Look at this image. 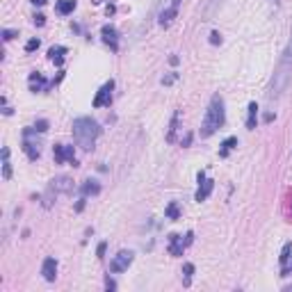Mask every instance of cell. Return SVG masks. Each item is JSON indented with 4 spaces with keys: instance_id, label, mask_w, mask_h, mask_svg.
<instances>
[{
    "instance_id": "e0dca14e",
    "label": "cell",
    "mask_w": 292,
    "mask_h": 292,
    "mask_svg": "<svg viewBox=\"0 0 292 292\" xmlns=\"http://www.w3.org/2000/svg\"><path fill=\"white\" fill-rule=\"evenodd\" d=\"M176 14H178V10H174V7H167L164 12H160L158 23H160L162 28H169V26H171V21L176 19Z\"/></svg>"
},
{
    "instance_id": "4dcf8cb0",
    "label": "cell",
    "mask_w": 292,
    "mask_h": 292,
    "mask_svg": "<svg viewBox=\"0 0 292 292\" xmlns=\"http://www.w3.org/2000/svg\"><path fill=\"white\" fill-rule=\"evenodd\" d=\"M210 44H215V46H217V44H221V35H219V32H212V35H210Z\"/></svg>"
},
{
    "instance_id": "5bb4252c",
    "label": "cell",
    "mask_w": 292,
    "mask_h": 292,
    "mask_svg": "<svg viewBox=\"0 0 292 292\" xmlns=\"http://www.w3.org/2000/svg\"><path fill=\"white\" fill-rule=\"evenodd\" d=\"M23 151H26V155L35 162V160H39L41 155V149H39V142H32L30 135H23Z\"/></svg>"
},
{
    "instance_id": "e575fe53",
    "label": "cell",
    "mask_w": 292,
    "mask_h": 292,
    "mask_svg": "<svg viewBox=\"0 0 292 292\" xmlns=\"http://www.w3.org/2000/svg\"><path fill=\"white\" fill-rule=\"evenodd\" d=\"M30 3H32V5H39V7L46 5V0H30Z\"/></svg>"
},
{
    "instance_id": "74e56055",
    "label": "cell",
    "mask_w": 292,
    "mask_h": 292,
    "mask_svg": "<svg viewBox=\"0 0 292 292\" xmlns=\"http://www.w3.org/2000/svg\"><path fill=\"white\" fill-rule=\"evenodd\" d=\"M290 212H292V203H290Z\"/></svg>"
},
{
    "instance_id": "3957f363",
    "label": "cell",
    "mask_w": 292,
    "mask_h": 292,
    "mask_svg": "<svg viewBox=\"0 0 292 292\" xmlns=\"http://www.w3.org/2000/svg\"><path fill=\"white\" fill-rule=\"evenodd\" d=\"M226 123V110H224V98L219 94L210 98V105L205 110L203 123H201V137H212L217 130Z\"/></svg>"
},
{
    "instance_id": "7a4b0ae2",
    "label": "cell",
    "mask_w": 292,
    "mask_h": 292,
    "mask_svg": "<svg viewBox=\"0 0 292 292\" xmlns=\"http://www.w3.org/2000/svg\"><path fill=\"white\" fill-rule=\"evenodd\" d=\"M98 135H101V126L92 117H78L73 121V139L82 151H92Z\"/></svg>"
},
{
    "instance_id": "9c48e42d",
    "label": "cell",
    "mask_w": 292,
    "mask_h": 292,
    "mask_svg": "<svg viewBox=\"0 0 292 292\" xmlns=\"http://www.w3.org/2000/svg\"><path fill=\"white\" fill-rule=\"evenodd\" d=\"M196 180H199V190H196L194 199L201 203V201H205L208 196L212 194V190H215V180H208V178H205V171H199Z\"/></svg>"
},
{
    "instance_id": "d590c367",
    "label": "cell",
    "mask_w": 292,
    "mask_h": 292,
    "mask_svg": "<svg viewBox=\"0 0 292 292\" xmlns=\"http://www.w3.org/2000/svg\"><path fill=\"white\" fill-rule=\"evenodd\" d=\"M171 7H174V10H178V7H180V0H174V3H171Z\"/></svg>"
},
{
    "instance_id": "9a60e30c",
    "label": "cell",
    "mask_w": 292,
    "mask_h": 292,
    "mask_svg": "<svg viewBox=\"0 0 292 292\" xmlns=\"http://www.w3.org/2000/svg\"><path fill=\"white\" fill-rule=\"evenodd\" d=\"M41 274H44V278H46L48 283L55 281V276H57V260L55 258H46V260H44V265H41Z\"/></svg>"
},
{
    "instance_id": "7c38bea8",
    "label": "cell",
    "mask_w": 292,
    "mask_h": 292,
    "mask_svg": "<svg viewBox=\"0 0 292 292\" xmlns=\"http://www.w3.org/2000/svg\"><path fill=\"white\" fill-rule=\"evenodd\" d=\"M101 37H103V41H105V44H108L114 53L119 51V32H117V28H114V26H103L101 28Z\"/></svg>"
},
{
    "instance_id": "2e32d148",
    "label": "cell",
    "mask_w": 292,
    "mask_h": 292,
    "mask_svg": "<svg viewBox=\"0 0 292 292\" xmlns=\"http://www.w3.org/2000/svg\"><path fill=\"white\" fill-rule=\"evenodd\" d=\"M67 53H69L67 46H53L51 51H48V57L55 62L57 67H62V62H64V55H67Z\"/></svg>"
},
{
    "instance_id": "8d00e7d4",
    "label": "cell",
    "mask_w": 292,
    "mask_h": 292,
    "mask_svg": "<svg viewBox=\"0 0 292 292\" xmlns=\"http://www.w3.org/2000/svg\"><path fill=\"white\" fill-rule=\"evenodd\" d=\"M94 3H96V5H101V3H105V0H94Z\"/></svg>"
},
{
    "instance_id": "d6a6232c",
    "label": "cell",
    "mask_w": 292,
    "mask_h": 292,
    "mask_svg": "<svg viewBox=\"0 0 292 292\" xmlns=\"http://www.w3.org/2000/svg\"><path fill=\"white\" fill-rule=\"evenodd\" d=\"M105 246H108V244H105V242H101V244H98V249H96L98 258H103V256H105Z\"/></svg>"
},
{
    "instance_id": "603a6c76",
    "label": "cell",
    "mask_w": 292,
    "mask_h": 292,
    "mask_svg": "<svg viewBox=\"0 0 292 292\" xmlns=\"http://www.w3.org/2000/svg\"><path fill=\"white\" fill-rule=\"evenodd\" d=\"M3 178L10 180L12 178V164H10V149H3Z\"/></svg>"
},
{
    "instance_id": "8992f818",
    "label": "cell",
    "mask_w": 292,
    "mask_h": 292,
    "mask_svg": "<svg viewBox=\"0 0 292 292\" xmlns=\"http://www.w3.org/2000/svg\"><path fill=\"white\" fill-rule=\"evenodd\" d=\"M133 260H135V253L130 251V249H121V251L112 258V262H110V272H112V274L126 272V269L133 265Z\"/></svg>"
},
{
    "instance_id": "d6986e66",
    "label": "cell",
    "mask_w": 292,
    "mask_h": 292,
    "mask_svg": "<svg viewBox=\"0 0 292 292\" xmlns=\"http://www.w3.org/2000/svg\"><path fill=\"white\" fill-rule=\"evenodd\" d=\"M256 123H258V105H256V101H251L249 103V114H246V128L253 130Z\"/></svg>"
},
{
    "instance_id": "d4e9b609",
    "label": "cell",
    "mask_w": 292,
    "mask_h": 292,
    "mask_svg": "<svg viewBox=\"0 0 292 292\" xmlns=\"http://www.w3.org/2000/svg\"><path fill=\"white\" fill-rule=\"evenodd\" d=\"M192 276H194V265H192V262H185V267H183V283L185 285L192 283Z\"/></svg>"
},
{
    "instance_id": "ffe728a7",
    "label": "cell",
    "mask_w": 292,
    "mask_h": 292,
    "mask_svg": "<svg viewBox=\"0 0 292 292\" xmlns=\"http://www.w3.org/2000/svg\"><path fill=\"white\" fill-rule=\"evenodd\" d=\"M237 146V137H226L224 142H221V149H219V158H228V153H231L233 149Z\"/></svg>"
},
{
    "instance_id": "ac0fdd59",
    "label": "cell",
    "mask_w": 292,
    "mask_h": 292,
    "mask_svg": "<svg viewBox=\"0 0 292 292\" xmlns=\"http://www.w3.org/2000/svg\"><path fill=\"white\" fill-rule=\"evenodd\" d=\"M80 192H82V196H89V194H92V196H96L98 192H101V185H98L96 180H92V178H89V180H85V183L80 185Z\"/></svg>"
},
{
    "instance_id": "484cf974",
    "label": "cell",
    "mask_w": 292,
    "mask_h": 292,
    "mask_svg": "<svg viewBox=\"0 0 292 292\" xmlns=\"http://www.w3.org/2000/svg\"><path fill=\"white\" fill-rule=\"evenodd\" d=\"M35 130H37V133H46V130H48V121H46V119L37 121V123H35Z\"/></svg>"
},
{
    "instance_id": "6da1fadb",
    "label": "cell",
    "mask_w": 292,
    "mask_h": 292,
    "mask_svg": "<svg viewBox=\"0 0 292 292\" xmlns=\"http://www.w3.org/2000/svg\"><path fill=\"white\" fill-rule=\"evenodd\" d=\"M290 78H292V32H290V41H287L285 51H283L276 69H274L272 82H269V89H267V98H269V101L281 98V94L285 92L287 85H290Z\"/></svg>"
},
{
    "instance_id": "1f68e13d",
    "label": "cell",
    "mask_w": 292,
    "mask_h": 292,
    "mask_svg": "<svg viewBox=\"0 0 292 292\" xmlns=\"http://www.w3.org/2000/svg\"><path fill=\"white\" fill-rule=\"evenodd\" d=\"M105 287H108V290H117V283H114V278H105Z\"/></svg>"
},
{
    "instance_id": "8fae6325",
    "label": "cell",
    "mask_w": 292,
    "mask_h": 292,
    "mask_svg": "<svg viewBox=\"0 0 292 292\" xmlns=\"http://www.w3.org/2000/svg\"><path fill=\"white\" fill-rule=\"evenodd\" d=\"M28 85H30V92L37 94V92H46V89H51L53 82H48L39 71H32L30 78H28Z\"/></svg>"
},
{
    "instance_id": "f546056e",
    "label": "cell",
    "mask_w": 292,
    "mask_h": 292,
    "mask_svg": "<svg viewBox=\"0 0 292 292\" xmlns=\"http://www.w3.org/2000/svg\"><path fill=\"white\" fill-rule=\"evenodd\" d=\"M176 78H178V73H171V76H164V78H162V85H171V82H174Z\"/></svg>"
},
{
    "instance_id": "ba28073f",
    "label": "cell",
    "mask_w": 292,
    "mask_h": 292,
    "mask_svg": "<svg viewBox=\"0 0 292 292\" xmlns=\"http://www.w3.org/2000/svg\"><path fill=\"white\" fill-rule=\"evenodd\" d=\"M112 92H114V80H108L98 89V94L94 96V108H110L112 103Z\"/></svg>"
},
{
    "instance_id": "44dd1931",
    "label": "cell",
    "mask_w": 292,
    "mask_h": 292,
    "mask_svg": "<svg viewBox=\"0 0 292 292\" xmlns=\"http://www.w3.org/2000/svg\"><path fill=\"white\" fill-rule=\"evenodd\" d=\"M57 12H60L62 16H67V14H71L73 10H76V0H57Z\"/></svg>"
},
{
    "instance_id": "836d02e7",
    "label": "cell",
    "mask_w": 292,
    "mask_h": 292,
    "mask_svg": "<svg viewBox=\"0 0 292 292\" xmlns=\"http://www.w3.org/2000/svg\"><path fill=\"white\" fill-rule=\"evenodd\" d=\"M190 142H192V135H185V139H180V144H183V146H187Z\"/></svg>"
},
{
    "instance_id": "83f0119b",
    "label": "cell",
    "mask_w": 292,
    "mask_h": 292,
    "mask_svg": "<svg viewBox=\"0 0 292 292\" xmlns=\"http://www.w3.org/2000/svg\"><path fill=\"white\" fill-rule=\"evenodd\" d=\"M14 37H19V32L16 30H3V41H12Z\"/></svg>"
},
{
    "instance_id": "277c9868",
    "label": "cell",
    "mask_w": 292,
    "mask_h": 292,
    "mask_svg": "<svg viewBox=\"0 0 292 292\" xmlns=\"http://www.w3.org/2000/svg\"><path fill=\"white\" fill-rule=\"evenodd\" d=\"M73 192V180L69 178V176H57V178L51 180V185H48V192H46V201H44V205L46 208H51L53 205V194H71Z\"/></svg>"
},
{
    "instance_id": "52a82bcc",
    "label": "cell",
    "mask_w": 292,
    "mask_h": 292,
    "mask_svg": "<svg viewBox=\"0 0 292 292\" xmlns=\"http://www.w3.org/2000/svg\"><path fill=\"white\" fill-rule=\"evenodd\" d=\"M53 158H55L57 164L71 162L73 167H78V160H76V153H73V146H69V144H55V146H53Z\"/></svg>"
},
{
    "instance_id": "4316f807",
    "label": "cell",
    "mask_w": 292,
    "mask_h": 292,
    "mask_svg": "<svg viewBox=\"0 0 292 292\" xmlns=\"http://www.w3.org/2000/svg\"><path fill=\"white\" fill-rule=\"evenodd\" d=\"M39 44H41L39 39H30V41H28V44H26V53H32V51H37V48H39Z\"/></svg>"
},
{
    "instance_id": "30bf717a",
    "label": "cell",
    "mask_w": 292,
    "mask_h": 292,
    "mask_svg": "<svg viewBox=\"0 0 292 292\" xmlns=\"http://www.w3.org/2000/svg\"><path fill=\"white\" fill-rule=\"evenodd\" d=\"M281 276H290L292 274V244L290 242H285L281 249Z\"/></svg>"
},
{
    "instance_id": "5b68a950",
    "label": "cell",
    "mask_w": 292,
    "mask_h": 292,
    "mask_svg": "<svg viewBox=\"0 0 292 292\" xmlns=\"http://www.w3.org/2000/svg\"><path fill=\"white\" fill-rule=\"evenodd\" d=\"M192 242H194V233H192V231L185 235V240H183V235H178V233H171V235H169V246H167V251H169L171 256L178 258V256H183V251L192 244Z\"/></svg>"
},
{
    "instance_id": "4fadbf2b",
    "label": "cell",
    "mask_w": 292,
    "mask_h": 292,
    "mask_svg": "<svg viewBox=\"0 0 292 292\" xmlns=\"http://www.w3.org/2000/svg\"><path fill=\"white\" fill-rule=\"evenodd\" d=\"M221 5H224V0H205L203 10H201V21H210L212 16L219 12Z\"/></svg>"
},
{
    "instance_id": "7402d4cb",
    "label": "cell",
    "mask_w": 292,
    "mask_h": 292,
    "mask_svg": "<svg viewBox=\"0 0 292 292\" xmlns=\"http://www.w3.org/2000/svg\"><path fill=\"white\" fill-rule=\"evenodd\" d=\"M178 121H180V112L176 110L174 117H171L169 123V133H167V142H176V130H178Z\"/></svg>"
},
{
    "instance_id": "f1b7e54d",
    "label": "cell",
    "mask_w": 292,
    "mask_h": 292,
    "mask_svg": "<svg viewBox=\"0 0 292 292\" xmlns=\"http://www.w3.org/2000/svg\"><path fill=\"white\" fill-rule=\"evenodd\" d=\"M35 26H39V28L46 26V16H44V14H37L35 16Z\"/></svg>"
},
{
    "instance_id": "cb8c5ba5",
    "label": "cell",
    "mask_w": 292,
    "mask_h": 292,
    "mask_svg": "<svg viewBox=\"0 0 292 292\" xmlns=\"http://www.w3.org/2000/svg\"><path fill=\"white\" fill-rule=\"evenodd\" d=\"M164 217H167V219H171V221L180 219V210H178V203H176V201H171V203L164 208Z\"/></svg>"
}]
</instances>
